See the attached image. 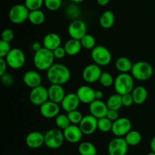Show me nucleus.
<instances>
[{
    "instance_id": "2eb2a0df",
    "label": "nucleus",
    "mask_w": 155,
    "mask_h": 155,
    "mask_svg": "<svg viewBox=\"0 0 155 155\" xmlns=\"http://www.w3.org/2000/svg\"><path fill=\"white\" fill-rule=\"evenodd\" d=\"M63 132L65 140L71 144L79 143L83 138V133L78 125H70L68 128L63 130Z\"/></svg>"
},
{
    "instance_id": "6e6552de",
    "label": "nucleus",
    "mask_w": 155,
    "mask_h": 155,
    "mask_svg": "<svg viewBox=\"0 0 155 155\" xmlns=\"http://www.w3.org/2000/svg\"><path fill=\"white\" fill-rule=\"evenodd\" d=\"M5 59L8 65L13 69H20L26 62V56L24 51L18 48L12 49Z\"/></svg>"
},
{
    "instance_id": "f8f14e48",
    "label": "nucleus",
    "mask_w": 155,
    "mask_h": 155,
    "mask_svg": "<svg viewBox=\"0 0 155 155\" xmlns=\"http://www.w3.org/2000/svg\"><path fill=\"white\" fill-rule=\"evenodd\" d=\"M132 130V122L128 118L121 117L113 122L111 132L116 137H125Z\"/></svg>"
},
{
    "instance_id": "4468645a",
    "label": "nucleus",
    "mask_w": 155,
    "mask_h": 155,
    "mask_svg": "<svg viewBox=\"0 0 155 155\" xmlns=\"http://www.w3.org/2000/svg\"><path fill=\"white\" fill-rule=\"evenodd\" d=\"M78 126H80L83 135H92L98 129V119L91 114L86 115L83 116Z\"/></svg>"
},
{
    "instance_id": "79ce46f5",
    "label": "nucleus",
    "mask_w": 155,
    "mask_h": 155,
    "mask_svg": "<svg viewBox=\"0 0 155 155\" xmlns=\"http://www.w3.org/2000/svg\"><path fill=\"white\" fill-rule=\"evenodd\" d=\"M122 102L124 106H126V107L131 106L134 103V100H133V97L131 93L122 95Z\"/></svg>"
},
{
    "instance_id": "a878e982",
    "label": "nucleus",
    "mask_w": 155,
    "mask_h": 155,
    "mask_svg": "<svg viewBox=\"0 0 155 155\" xmlns=\"http://www.w3.org/2000/svg\"><path fill=\"white\" fill-rule=\"evenodd\" d=\"M115 23V15L112 11L107 10L103 12L99 18V24L101 27L109 29L114 26Z\"/></svg>"
},
{
    "instance_id": "20e7f679",
    "label": "nucleus",
    "mask_w": 155,
    "mask_h": 155,
    "mask_svg": "<svg viewBox=\"0 0 155 155\" xmlns=\"http://www.w3.org/2000/svg\"><path fill=\"white\" fill-rule=\"evenodd\" d=\"M154 69L149 62L145 61H139L133 64L131 74L136 80L145 81L152 77Z\"/></svg>"
},
{
    "instance_id": "e433bc0d",
    "label": "nucleus",
    "mask_w": 155,
    "mask_h": 155,
    "mask_svg": "<svg viewBox=\"0 0 155 155\" xmlns=\"http://www.w3.org/2000/svg\"><path fill=\"white\" fill-rule=\"evenodd\" d=\"M77 5L78 4L72 3L69 5L66 9V13L68 16L71 18H74V20L77 19V17L80 15V9Z\"/></svg>"
},
{
    "instance_id": "aec40b11",
    "label": "nucleus",
    "mask_w": 155,
    "mask_h": 155,
    "mask_svg": "<svg viewBox=\"0 0 155 155\" xmlns=\"http://www.w3.org/2000/svg\"><path fill=\"white\" fill-rule=\"evenodd\" d=\"M80 103L81 102L76 93H69L66 94L61 105L65 112H69L78 109Z\"/></svg>"
},
{
    "instance_id": "7ed1b4c3",
    "label": "nucleus",
    "mask_w": 155,
    "mask_h": 155,
    "mask_svg": "<svg viewBox=\"0 0 155 155\" xmlns=\"http://www.w3.org/2000/svg\"><path fill=\"white\" fill-rule=\"evenodd\" d=\"M114 86L116 93L120 95L130 94L134 89V78L129 73H120L115 78Z\"/></svg>"
},
{
    "instance_id": "c03bdc74",
    "label": "nucleus",
    "mask_w": 155,
    "mask_h": 155,
    "mask_svg": "<svg viewBox=\"0 0 155 155\" xmlns=\"http://www.w3.org/2000/svg\"><path fill=\"white\" fill-rule=\"evenodd\" d=\"M53 54H54V56L55 59H61L67 55L66 51H65V49L64 46H59L58 47L57 49H55L54 50H53Z\"/></svg>"
},
{
    "instance_id": "ea45409f",
    "label": "nucleus",
    "mask_w": 155,
    "mask_h": 155,
    "mask_svg": "<svg viewBox=\"0 0 155 155\" xmlns=\"http://www.w3.org/2000/svg\"><path fill=\"white\" fill-rule=\"evenodd\" d=\"M11 43L5 42L4 40H0V58H5L11 50Z\"/></svg>"
},
{
    "instance_id": "864d4df0",
    "label": "nucleus",
    "mask_w": 155,
    "mask_h": 155,
    "mask_svg": "<svg viewBox=\"0 0 155 155\" xmlns=\"http://www.w3.org/2000/svg\"><path fill=\"white\" fill-rule=\"evenodd\" d=\"M147 155H155V153H154V152L151 151V152H150L149 153H148V154H147Z\"/></svg>"
},
{
    "instance_id": "9b49d317",
    "label": "nucleus",
    "mask_w": 155,
    "mask_h": 155,
    "mask_svg": "<svg viewBox=\"0 0 155 155\" xmlns=\"http://www.w3.org/2000/svg\"><path fill=\"white\" fill-rule=\"evenodd\" d=\"M30 100L33 105L39 106L49 100L48 88L42 84L32 88L30 92Z\"/></svg>"
},
{
    "instance_id": "b1692460",
    "label": "nucleus",
    "mask_w": 155,
    "mask_h": 155,
    "mask_svg": "<svg viewBox=\"0 0 155 155\" xmlns=\"http://www.w3.org/2000/svg\"><path fill=\"white\" fill-rule=\"evenodd\" d=\"M64 47L67 55H68V56H76L78 53H80L82 48H83L80 40L73 39V38L68 40L65 43Z\"/></svg>"
},
{
    "instance_id": "473e14b6",
    "label": "nucleus",
    "mask_w": 155,
    "mask_h": 155,
    "mask_svg": "<svg viewBox=\"0 0 155 155\" xmlns=\"http://www.w3.org/2000/svg\"><path fill=\"white\" fill-rule=\"evenodd\" d=\"M80 42H81L83 48H85L86 50H92L97 46L95 38L92 35L88 34V33L80 40Z\"/></svg>"
},
{
    "instance_id": "412c9836",
    "label": "nucleus",
    "mask_w": 155,
    "mask_h": 155,
    "mask_svg": "<svg viewBox=\"0 0 155 155\" xmlns=\"http://www.w3.org/2000/svg\"><path fill=\"white\" fill-rule=\"evenodd\" d=\"M23 81L27 87L32 89V88L41 85L42 79L38 71L35 70H29L26 71L25 74L23 76Z\"/></svg>"
},
{
    "instance_id": "a211bd4d",
    "label": "nucleus",
    "mask_w": 155,
    "mask_h": 155,
    "mask_svg": "<svg viewBox=\"0 0 155 155\" xmlns=\"http://www.w3.org/2000/svg\"><path fill=\"white\" fill-rule=\"evenodd\" d=\"M89 109L91 115L95 116V118L100 119L106 116L109 109L107 103L104 101L101 100H95L89 104Z\"/></svg>"
},
{
    "instance_id": "423d86ee",
    "label": "nucleus",
    "mask_w": 155,
    "mask_h": 155,
    "mask_svg": "<svg viewBox=\"0 0 155 155\" xmlns=\"http://www.w3.org/2000/svg\"><path fill=\"white\" fill-rule=\"evenodd\" d=\"M91 57L94 63L99 66H106L111 62L112 55L110 51L102 45H97L93 50H92Z\"/></svg>"
},
{
    "instance_id": "6ab92c4d",
    "label": "nucleus",
    "mask_w": 155,
    "mask_h": 155,
    "mask_svg": "<svg viewBox=\"0 0 155 155\" xmlns=\"http://www.w3.org/2000/svg\"><path fill=\"white\" fill-rule=\"evenodd\" d=\"M26 144L32 149H36L45 144V135L42 132L34 131L31 132L26 137Z\"/></svg>"
},
{
    "instance_id": "5701e85b",
    "label": "nucleus",
    "mask_w": 155,
    "mask_h": 155,
    "mask_svg": "<svg viewBox=\"0 0 155 155\" xmlns=\"http://www.w3.org/2000/svg\"><path fill=\"white\" fill-rule=\"evenodd\" d=\"M42 44H43V47L53 51L58 47L61 46V38L58 33H49L44 36Z\"/></svg>"
},
{
    "instance_id": "2f4dec72",
    "label": "nucleus",
    "mask_w": 155,
    "mask_h": 155,
    "mask_svg": "<svg viewBox=\"0 0 155 155\" xmlns=\"http://www.w3.org/2000/svg\"><path fill=\"white\" fill-rule=\"evenodd\" d=\"M54 122H55L58 129H61V130H64L70 125H71V121L68 116V114L60 113L55 117Z\"/></svg>"
},
{
    "instance_id": "09e8293b",
    "label": "nucleus",
    "mask_w": 155,
    "mask_h": 155,
    "mask_svg": "<svg viewBox=\"0 0 155 155\" xmlns=\"http://www.w3.org/2000/svg\"><path fill=\"white\" fill-rule=\"evenodd\" d=\"M103 96H104L103 91H100V90L95 91V100H101L103 98Z\"/></svg>"
},
{
    "instance_id": "8fccbe9b",
    "label": "nucleus",
    "mask_w": 155,
    "mask_h": 155,
    "mask_svg": "<svg viewBox=\"0 0 155 155\" xmlns=\"http://www.w3.org/2000/svg\"><path fill=\"white\" fill-rule=\"evenodd\" d=\"M110 0H96L97 3L100 6H106L107 5L109 4Z\"/></svg>"
},
{
    "instance_id": "ddd939ff",
    "label": "nucleus",
    "mask_w": 155,
    "mask_h": 155,
    "mask_svg": "<svg viewBox=\"0 0 155 155\" xmlns=\"http://www.w3.org/2000/svg\"><path fill=\"white\" fill-rule=\"evenodd\" d=\"M101 73V66L95 63L89 64L83 68L82 78L87 83H95L99 81Z\"/></svg>"
},
{
    "instance_id": "39448f33",
    "label": "nucleus",
    "mask_w": 155,
    "mask_h": 155,
    "mask_svg": "<svg viewBox=\"0 0 155 155\" xmlns=\"http://www.w3.org/2000/svg\"><path fill=\"white\" fill-rule=\"evenodd\" d=\"M45 145L50 149H58L61 147L64 141L63 130L59 129H51L45 134Z\"/></svg>"
},
{
    "instance_id": "dca6fc26",
    "label": "nucleus",
    "mask_w": 155,
    "mask_h": 155,
    "mask_svg": "<svg viewBox=\"0 0 155 155\" xmlns=\"http://www.w3.org/2000/svg\"><path fill=\"white\" fill-rule=\"evenodd\" d=\"M61 108L58 103L48 100L39 106V112L43 117L46 119L55 118L60 114Z\"/></svg>"
},
{
    "instance_id": "bb28decb",
    "label": "nucleus",
    "mask_w": 155,
    "mask_h": 155,
    "mask_svg": "<svg viewBox=\"0 0 155 155\" xmlns=\"http://www.w3.org/2000/svg\"><path fill=\"white\" fill-rule=\"evenodd\" d=\"M133 64L129 58L122 56L119 57L115 62V67L120 73H129L133 68Z\"/></svg>"
},
{
    "instance_id": "4c0bfd02",
    "label": "nucleus",
    "mask_w": 155,
    "mask_h": 155,
    "mask_svg": "<svg viewBox=\"0 0 155 155\" xmlns=\"http://www.w3.org/2000/svg\"><path fill=\"white\" fill-rule=\"evenodd\" d=\"M24 5L30 11L39 10L44 5V0H25Z\"/></svg>"
},
{
    "instance_id": "72a5a7b5",
    "label": "nucleus",
    "mask_w": 155,
    "mask_h": 155,
    "mask_svg": "<svg viewBox=\"0 0 155 155\" xmlns=\"http://www.w3.org/2000/svg\"><path fill=\"white\" fill-rule=\"evenodd\" d=\"M113 122L107 117L98 119V129L102 132H108L111 131Z\"/></svg>"
},
{
    "instance_id": "c9c22d12",
    "label": "nucleus",
    "mask_w": 155,
    "mask_h": 155,
    "mask_svg": "<svg viewBox=\"0 0 155 155\" xmlns=\"http://www.w3.org/2000/svg\"><path fill=\"white\" fill-rule=\"evenodd\" d=\"M68 116L69 118L70 121H71V124L79 125L80 122L82 121L84 115H83L82 112L79 111L78 109H75V110L68 112Z\"/></svg>"
},
{
    "instance_id": "3c124183",
    "label": "nucleus",
    "mask_w": 155,
    "mask_h": 155,
    "mask_svg": "<svg viewBox=\"0 0 155 155\" xmlns=\"http://www.w3.org/2000/svg\"><path fill=\"white\" fill-rule=\"evenodd\" d=\"M150 147L151 149V151L155 153V136L151 138V143H150Z\"/></svg>"
},
{
    "instance_id": "0eeeda50",
    "label": "nucleus",
    "mask_w": 155,
    "mask_h": 155,
    "mask_svg": "<svg viewBox=\"0 0 155 155\" xmlns=\"http://www.w3.org/2000/svg\"><path fill=\"white\" fill-rule=\"evenodd\" d=\"M30 10L24 4H17L12 6L8 12V18L15 24H21L28 20Z\"/></svg>"
},
{
    "instance_id": "603ef678",
    "label": "nucleus",
    "mask_w": 155,
    "mask_h": 155,
    "mask_svg": "<svg viewBox=\"0 0 155 155\" xmlns=\"http://www.w3.org/2000/svg\"><path fill=\"white\" fill-rule=\"evenodd\" d=\"M72 3H75V4H80V3L83 2L84 0H70Z\"/></svg>"
},
{
    "instance_id": "49530a36",
    "label": "nucleus",
    "mask_w": 155,
    "mask_h": 155,
    "mask_svg": "<svg viewBox=\"0 0 155 155\" xmlns=\"http://www.w3.org/2000/svg\"><path fill=\"white\" fill-rule=\"evenodd\" d=\"M8 66V65L5 59H4V58H0V76L5 74Z\"/></svg>"
},
{
    "instance_id": "f704fd0d",
    "label": "nucleus",
    "mask_w": 155,
    "mask_h": 155,
    "mask_svg": "<svg viewBox=\"0 0 155 155\" xmlns=\"http://www.w3.org/2000/svg\"><path fill=\"white\" fill-rule=\"evenodd\" d=\"M115 79L114 78L113 75L111 74L106 71H102L101 74V77L99 78V82L103 87L104 88H108L112 86L114 84Z\"/></svg>"
},
{
    "instance_id": "a18cd8bd",
    "label": "nucleus",
    "mask_w": 155,
    "mask_h": 155,
    "mask_svg": "<svg viewBox=\"0 0 155 155\" xmlns=\"http://www.w3.org/2000/svg\"><path fill=\"white\" fill-rule=\"evenodd\" d=\"M106 117L107 119H109L110 120H111L112 122H114L115 120H117V119H119V113H118L117 110H114V109H108L107 112V115Z\"/></svg>"
},
{
    "instance_id": "f257e3e1",
    "label": "nucleus",
    "mask_w": 155,
    "mask_h": 155,
    "mask_svg": "<svg viewBox=\"0 0 155 155\" xmlns=\"http://www.w3.org/2000/svg\"><path fill=\"white\" fill-rule=\"evenodd\" d=\"M46 77L51 84L63 85L69 81L71 74L70 69L65 65L54 63L46 71Z\"/></svg>"
},
{
    "instance_id": "393cba45",
    "label": "nucleus",
    "mask_w": 155,
    "mask_h": 155,
    "mask_svg": "<svg viewBox=\"0 0 155 155\" xmlns=\"http://www.w3.org/2000/svg\"><path fill=\"white\" fill-rule=\"evenodd\" d=\"M134 103L137 105L143 104L148 98V93L146 88L143 86H137L132 91Z\"/></svg>"
},
{
    "instance_id": "f03ea898",
    "label": "nucleus",
    "mask_w": 155,
    "mask_h": 155,
    "mask_svg": "<svg viewBox=\"0 0 155 155\" xmlns=\"http://www.w3.org/2000/svg\"><path fill=\"white\" fill-rule=\"evenodd\" d=\"M54 56L53 52L42 47L39 51L35 52L33 56V64L39 71H48L54 64Z\"/></svg>"
},
{
    "instance_id": "cd10ccee",
    "label": "nucleus",
    "mask_w": 155,
    "mask_h": 155,
    "mask_svg": "<svg viewBox=\"0 0 155 155\" xmlns=\"http://www.w3.org/2000/svg\"><path fill=\"white\" fill-rule=\"evenodd\" d=\"M45 20V15L41 9L30 11L29 14L28 21L33 25L39 26L43 24Z\"/></svg>"
},
{
    "instance_id": "c85d7f7f",
    "label": "nucleus",
    "mask_w": 155,
    "mask_h": 155,
    "mask_svg": "<svg viewBox=\"0 0 155 155\" xmlns=\"http://www.w3.org/2000/svg\"><path fill=\"white\" fill-rule=\"evenodd\" d=\"M107 107L110 109H114V110H119L121 109L123 106L122 102V95L117 94H114L110 95L106 102Z\"/></svg>"
},
{
    "instance_id": "7c9ffc66",
    "label": "nucleus",
    "mask_w": 155,
    "mask_h": 155,
    "mask_svg": "<svg viewBox=\"0 0 155 155\" xmlns=\"http://www.w3.org/2000/svg\"><path fill=\"white\" fill-rule=\"evenodd\" d=\"M129 146H136L142 141V134L137 130H131L124 137Z\"/></svg>"
},
{
    "instance_id": "de8ad7c7",
    "label": "nucleus",
    "mask_w": 155,
    "mask_h": 155,
    "mask_svg": "<svg viewBox=\"0 0 155 155\" xmlns=\"http://www.w3.org/2000/svg\"><path fill=\"white\" fill-rule=\"evenodd\" d=\"M32 48H33V50H34L35 52H37V51H39V50H41V49L42 48V45H41L40 43L34 42L33 43V45H32Z\"/></svg>"
},
{
    "instance_id": "f3484780",
    "label": "nucleus",
    "mask_w": 155,
    "mask_h": 155,
    "mask_svg": "<svg viewBox=\"0 0 155 155\" xmlns=\"http://www.w3.org/2000/svg\"><path fill=\"white\" fill-rule=\"evenodd\" d=\"M76 94L80 102L85 104H90L95 100V91L89 85H82L78 88Z\"/></svg>"
},
{
    "instance_id": "a19ab883",
    "label": "nucleus",
    "mask_w": 155,
    "mask_h": 155,
    "mask_svg": "<svg viewBox=\"0 0 155 155\" xmlns=\"http://www.w3.org/2000/svg\"><path fill=\"white\" fill-rule=\"evenodd\" d=\"M14 38H15V33L13 30L10 28L5 29L2 31L1 35V40H4L5 42L11 43L13 41Z\"/></svg>"
},
{
    "instance_id": "c756f323",
    "label": "nucleus",
    "mask_w": 155,
    "mask_h": 155,
    "mask_svg": "<svg viewBox=\"0 0 155 155\" xmlns=\"http://www.w3.org/2000/svg\"><path fill=\"white\" fill-rule=\"evenodd\" d=\"M78 151L80 155H97V148L89 141H83L79 144Z\"/></svg>"
},
{
    "instance_id": "1a4fd4ad",
    "label": "nucleus",
    "mask_w": 155,
    "mask_h": 155,
    "mask_svg": "<svg viewBox=\"0 0 155 155\" xmlns=\"http://www.w3.org/2000/svg\"><path fill=\"white\" fill-rule=\"evenodd\" d=\"M129 144L123 137H116L109 142L107 151L109 155H127Z\"/></svg>"
},
{
    "instance_id": "4be33fe9",
    "label": "nucleus",
    "mask_w": 155,
    "mask_h": 155,
    "mask_svg": "<svg viewBox=\"0 0 155 155\" xmlns=\"http://www.w3.org/2000/svg\"><path fill=\"white\" fill-rule=\"evenodd\" d=\"M48 91L49 100L58 104L61 103L62 100L66 96L63 86L60 84H51L48 88Z\"/></svg>"
},
{
    "instance_id": "9d476101",
    "label": "nucleus",
    "mask_w": 155,
    "mask_h": 155,
    "mask_svg": "<svg viewBox=\"0 0 155 155\" xmlns=\"http://www.w3.org/2000/svg\"><path fill=\"white\" fill-rule=\"evenodd\" d=\"M68 34L71 38L80 40L87 34V25L83 20L76 19L71 21L68 26Z\"/></svg>"
},
{
    "instance_id": "37998d69",
    "label": "nucleus",
    "mask_w": 155,
    "mask_h": 155,
    "mask_svg": "<svg viewBox=\"0 0 155 155\" xmlns=\"http://www.w3.org/2000/svg\"><path fill=\"white\" fill-rule=\"evenodd\" d=\"M1 81L5 86H11L14 84V78L12 74L5 73L1 76Z\"/></svg>"
},
{
    "instance_id": "58836bf2",
    "label": "nucleus",
    "mask_w": 155,
    "mask_h": 155,
    "mask_svg": "<svg viewBox=\"0 0 155 155\" xmlns=\"http://www.w3.org/2000/svg\"><path fill=\"white\" fill-rule=\"evenodd\" d=\"M62 5V0H44V5L51 12L58 10Z\"/></svg>"
}]
</instances>
